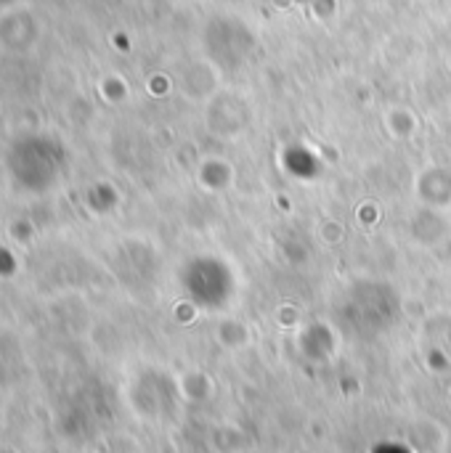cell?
I'll return each mask as SVG.
<instances>
[{
  "label": "cell",
  "mask_w": 451,
  "mask_h": 453,
  "mask_svg": "<svg viewBox=\"0 0 451 453\" xmlns=\"http://www.w3.org/2000/svg\"><path fill=\"white\" fill-rule=\"evenodd\" d=\"M0 453H19L16 449H11V446H0Z\"/></svg>",
  "instance_id": "cell-1"
}]
</instances>
